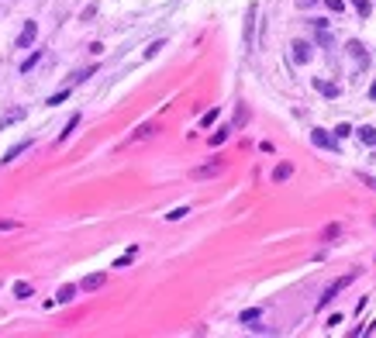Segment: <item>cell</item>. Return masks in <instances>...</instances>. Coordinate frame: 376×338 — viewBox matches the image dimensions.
Segmentation results:
<instances>
[{
    "label": "cell",
    "instance_id": "1",
    "mask_svg": "<svg viewBox=\"0 0 376 338\" xmlns=\"http://www.w3.org/2000/svg\"><path fill=\"white\" fill-rule=\"evenodd\" d=\"M290 49H293L290 55H293V62H297V66L311 62V55H314V45H311V42H304V38H297V42H293Z\"/></svg>",
    "mask_w": 376,
    "mask_h": 338
},
{
    "label": "cell",
    "instance_id": "2",
    "mask_svg": "<svg viewBox=\"0 0 376 338\" xmlns=\"http://www.w3.org/2000/svg\"><path fill=\"white\" fill-rule=\"evenodd\" d=\"M311 142H314L318 148H338V135H328L324 128H314V131H311Z\"/></svg>",
    "mask_w": 376,
    "mask_h": 338
},
{
    "label": "cell",
    "instance_id": "3",
    "mask_svg": "<svg viewBox=\"0 0 376 338\" xmlns=\"http://www.w3.org/2000/svg\"><path fill=\"white\" fill-rule=\"evenodd\" d=\"M349 283H352V276H342V280H335V283H331V286L324 290V297L318 300V307H328V304H331V300H335V293H338V290H342V286H349Z\"/></svg>",
    "mask_w": 376,
    "mask_h": 338
},
{
    "label": "cell",
    "instance_id": "4",
    "mask_svg": "<svg viewBox=\"0 0 376 338\" xmlns=\"http://www.w3.org/2000/svg\"><path fill=\"white\" fill-rule=\"evenodd\" d=\"M224 169V159H214V162H207V166H197L194 169V179H211V176H217Z\"/></svg>",
    "mask_w": 376,
    "mask_h": 338
},
{
    "label": "cell",
    "instance_id": "5",
    "mask_svg": "<svg viewBox=\"0 0 376 338\" xmlns=\"http://www.w3.org/2000/svg\"><path fill=\"white\" fill-rule=\"evenodd\" d=\"M35 38H38V24H35V21H24V31L18 35V49H28Z\"/></svg>",
    "mask_w": 376,
    "mask_h": 338
},
{
    "label": "cell",
    "instance_id": "6",
    "mask_svg": "<svg viewBox=\"0 0 376 338\" xmlns=\"http://www.w3.org/2000/svg\"><path fill=\"white\" fill-rule=\"evenodd\" d=\"M104 283H107V273H90V276H83L80 290H87V293H90V290H100Z\"/></svg>",
    "mask_w": 376,
    "mask_h": 338
},
{
    "label": "cell",
    "instance_id": "7",
    "mask_svg": "<svg viewBox=\"0 0 376 338\" xmlns=\"http://www.w3.org/2000/svg\"><path fill=\"white\" fill-rule=\"evenodd\" d=\"M252 31H255V4L245 11V49H252Z\"/></svg>",
    "mask_w": 376,
    "mask_h": 338
},
{
    "label": "cell",
    "instance_id": "8",
    "mask_svg": "<svg viewBox=\"0 0 376 338\" xmlns=\"http://www.w3.org/2000/svg\"><path fill=\"white\" fill-rule=\"evenodd\" d=\"M232 131H235V125H224V128H217V131H214V135H211L207 142H211V145L217 148V145H224V142L232 138Z\"/></svg>",
    "mask_w": 376,
    "mask_h": 338
},
{
    "label": "cell",
    "instance_id": "9",
    "mask_svg": "<svg viewBox=\"0 0 376 338\" xmlns=\"http://www.w3.org/2000/svg\"><path fill=\"white\" fill-rule=\"evenodd\" d=\"M314 90H321V93H324V97H331V100L338 97V87H335V83H328V80H321V76H314Z\"/></svg>",
    "mask_w": 376,
    "mask_h": 338
},
{
    "label": "cell",
    "instance_id": "10",
    "mask_svg": "<svg viewBox=\"0 0 376 338\" xmlns=\"http://www.w3.org/2000/svg\"><path fill=\"white\" fill-rule=\"evenodd\" d=\"M293 176V166L290 162H280L276 169H273V183H283V179H290Z\"/></svg>",
    "mask_w": 376,
    "mask_h": 338
},
{
    "label": "cell",
    "instance_id": "11",
    "mask_svg": "<svg viewBox=\"0 0 376 338\" xmlns=\"http://www.w3.org/2000/svg\"><path fill=\"white\" fill-rule=\"evenodd\" d=\"M356 135H359V142H362V145H376V128H373V125H362Z\"/></svg>",
    "mask_w": 376,
    "mask_h": 338
},
{
    "label": "cell",
    "instance_id": "12",
    "mask_svg": "<svg viewBox=\"0 0 376 338\" xmlns=\"http://www.w3.org/2000/svg\"><path fill=\"white\" fill-rule=\"evenodd\" d=\"M28 148H31V142H18L14 148H7V152H4V162H14L21 152H28Z\"/></svg>",
    "mask_w": 376,
    "mask_h": 338
},
{
    "label": "cell",
    "instance_id": "13",
    "mask_svg": "<svg viewBox=\"0 0 376 338\" xmlns=\"http://www.w3.org/2000/svg\"><path fill=\"white\" fill-rule=\"evenodd\" d=\"M349 52H352V59H356L359 66H366V62H369V55H366V49H362L359 42H349Z\"/></svg>",
    "mask_w": 376,
    "mask_h": 338
},
{
    "label": "cell",
    "instance_id": "14",
    "mask_svg": "<svg viewBox=\"0 0 376 338\" xmlns=\"http://www.w3.org/2000/svg\"><path fill=\"white\" fill-rule=\"evenodd\" d=\"M259 318H262V311H259V307H249V311H242V324H245V328H252Z\"/></svg>",
    "mask_w": 376,
    "mask_h": 338
},
{
    "label": "cell",
    "instance_id": "15",
    "mask_svg": "<svg viewBox=\"0 0 376 338\" xmlns=\"http://www.w3.org/2000/svg\"><path fill=\"white\" fill-rule=\"evenodd\" d=\"M76 125H80V114H72V118H69V121H66V128H62V131H59V142H66V138H69V135H72V131H76Z\"/></svg>",
    "mask_w": 376,
    "mask_h": 338
},
{
    "label": "cell",
    "instance_id": "16",
    "mask_svg": "<svg viewBox=\"0 0 376 338\" xmlns=\"http://www.w3.org/2000/svg\"><path fill=\"white\" fill-rule=\"evenodd\" d=\"M14 297H21V300H28V297H31V283H24V280H18V283H14Z\"/></svg>",
    "mask_w": 376,
    "mask_h": 338
},
{
    "label": "cell",
    "instance_id": "17",
    "mask_svg": "<svg viewBox=\"0 0 376 338\" xmlns=\"http://www.w3.org/2000/svg\"><path fill=\"white\" fill-rule=\"evenodd\" d=\"M72 297H76V286H62V290L55 293V300H59V304H69Z\"/></svg>",
    "mask_w": 376,
    "mask_h": 338
},
{
    "label": "cell",
    "instance_id": "18",
    "mask_svg": "<svg viewBox=\"0 0 376 338\" xmlns=\"http://www.w3.org/2000/svg\"><path fill=\"white\" fill-rule=\"evenodd\" d=\"M245 121H249V107H245V104H238V110H235V121H232V125H235V128H242Z\"/></svg>",
    "mask_w": 376,
    "mask_h": 338
},
{
    "label": "cell",
    "instance_id": "19",
    "mask_svg": "<svg viewBox=\"0 0 376 338\" xmlns=\"http://www.w3.org/2000/svg\"><path fill=\"white\" fill-rule=\"evenodd\" d=\"M135 255H138V249H135V245H131V249H128V252H125V255H121V259H118V262H114V269H125V266H128V262H131V259H135Z\"/></svg>",
    "mask_w": 376,
    "mask_h": 338
},
{
    "label": "cell",
    "instance_id": "20",
    "mask_svg": "<svg viewBox=\"0 0 376 338\" xmlns=\"http://www.w3.org/2000/svg\"><path fill=\"white\" fill-rule=\"evenodd\" d=\"M186 214H190V207H173V211L166 214V221H183Z\"/></svg>",
    "mask_w": 376,
    "mask_h": 338
},
{
    "label": "cell",
    "instance_id": "21",
    "mask_svg": "<svg viewBox=\"0 0 376 338\" xmlns=\"http://www.w3.org/2000/svg\"><path fill=\"white\" fill-rule=\"evenodd\" d=\"M324 7L335 11V14H342V11H345V0H324Z\"/></svg>",
    "mask_w": 376,
    "mask_h": 338
},
{
    "label": "cell",
    "instance_id": "22",
    "mask_svg": "<svg viewBox=\"0 0 376 338\" xmlns=\"http://www.w3.org/2000/svg\"><path fill=\"white\" fill-rule=\"evenodd\" d=\"M214 121H217V107H214V110H207V114L200 118V128H211Z\"/></svg>",
    "mask_w": 376,
    "mask_h": 338
},
{
    "label": "cell",
    "instance_id": "23",
    "mask_svg": "<svg viewBox=\"0 0 376 338\" xmlns=\"http://www.w3.org/2000/svg\"><path fill=\"white\" fill-rule=\"evenodd\" d=\"M352 4H356V11H359L362 18H369V11H373V7H369V0H352Z\"/></svg>",
    "mask_w": 376,
    "mask_h": 338
},
{
    "label": "cell",
    "instance_id": "24",
    "mask_svg": "<svg viewBox=\"0 0 376 338\" xmlns=\"http://www.w3.org/2000/svg\"><path fill=\"white\" fill-rule=\"evenodd\" d=\"M66 97H69V90H59V93H52V97H49V104H52V107H59Z\"/></svg>",
    "mask_w": 376,
    "mask_h": 338
},
{
    "label": "cell",
    "instance_id": "25",
    "mask_svg": "<svg viewBox=\"0 0 376 338\" xmlns=\"http://www.w3.org/2000/svg\"><path fill=\"white\" fill-rule=\"evenodd\" d=\"M338 231H342V224H328V228H324V242H331Z\"/></svg>",
    "mask_w": 376,
    "mask_h": 338
},
{
    "label": "cell",
    "instance_id": "26",
    "mask_svg": "<svg viewBox=\"0 0 376 338\" xmlns=\"http://www.w3.org/2000/svg\"><path fill=\"white\" fill-rule=\"evenodd\" d=\"M162 45H166V42H162V38H159V42H152V45H148V49H145V59H152V55H156V52H159V49H162Z\"/></svg>",
    "mask_w": 376,
    "mask_h": 338
},
{
    "label": "cell",
    "instance_id": "27",
    "mask_svg": "<svg viewBox=\"0 0 376 338\" xmlns=\"http://www.w3.org/2000/svg\"><path fill=\"white\" fill-rule=\"evenodd\" d=\"M145 135H152V125H138V128H135V135H131V138H145Z\"/></svg>",
    "mask_w": 376,
    "mask_h": 338
},
{
    "label": "cell",
    "instance_id": "28",
    "mask_svg": "<svg viewBox=\"0 0 376 338\" xmlns=\"http://www.w3.org/2000/svg\"><path fill=\"white\" fill-rule=\"evenodd\" d=\"M38 62V52H31V59H24V66H21V72H31V66Z\"/></svg>",
    "mask_w": 376,
    "mask_h": 338
},
{
    "label": "cell",
    "instance_id": "29",
    "mask_svg": "<svg viewBox=\"0 0 376 338\" xmlns=\"http://www.w3.org/2000/svg\"><path fill=\"white\" fill-rule=\"evenodd\" d=\"M359 179H362V183H366V186H369V190H376V179H373V176H369V173H359Z\"/></svg>",
    "mask_w": 376,
    "mask_h": 338
},
{
    "label": "cell",
    "instance_id": "30",
    "mask_svg": "<svg viewBox=\"0 0 376 338\" xmlns=\"http://www.w3.org/2000/svg\"><path fill=\"white\" fill-rule=\"evenodd\" d=\"M335 135H338V138H345V135H352V128H349V125H338V128H335Z\"/></svg>",
    "mask_w": 376,
    "mask_h": 338
},
{
    "label": "cell",
    "instance_id": "31",
    "mask_svg": "<svg viewBox=\"0 0 376 338\" xmlns=\"http://www.w3.org/2000/svg\"><path fill=\"white\" fill-rule=\"evenodd\" d=\"M18 228V221H0V231H14Z\"/></svg>",
    "mask_w": 376,
    "mask_h": 338
},
{
    "label": "cell",
    "instance_id": "32",
    "mask_svg": "<svg viewBox=\"0 0 376 338\" xmlns=\"http://www.w3.org/2000/svg\"><path fill=\"white\" fill-rule=\"evenodd\" d=\"M311 4H318V0H297V7H311Z\"/></svg>",
    "mask_w": 376,
    "mask_h": 338
},
{
    "label": "cell",
    "instance_id": "33",
    "mask_svg": "<svg viewBox=\"0 0 376 338\" xmlns=\"http://www.w3.org/2000/svg\"><path fill=\"white\" fill-rule=\"evenodd\" d=\"M369 100H376V83H373V87H369Z\"/></svg>",
    "mask_w": 376,
    "mask_h": 338
}]
</instances>
